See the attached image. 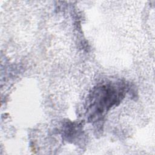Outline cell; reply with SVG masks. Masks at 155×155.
Masks as SVG:
<instances>
[{
	"label": "cell",
	"instance_id": "cell-1",
	"mask_svg": "<svg viewBox=\"0 0 155 155\" xmlns=\"http://www.w3.org/2000/svg\"><path fill=\"white\" fill-rule=\"evenodd\" d=\"M125 87L121 84H102L97 87L91 92L87 111L89 119L94 120L99 119L113 105L119 103L124 96Z\"/></svg>",
	"mask_w": 155,
	"mask_h": 155
}]
</instances>
